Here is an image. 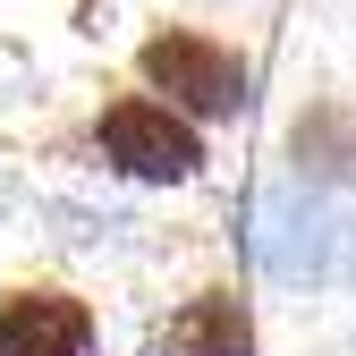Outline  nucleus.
Masks as SVG:
<instances>
[{"instance_id": "1", "label": "nucleus", "mask_w": 356, "mask_h": 356, "mask_svg": "<svg viewBox=\"0 0 356 356\" xmlns=\"http://www.w3.org/2000/svg\"><path fill=\"white\" fill-rule=\"evenodd\" d=\"M136 76L153 85L161 102H178L187 119H238L254 102V68L238 42H220L204 26H161L145 34V51H136Z\"/></svg>"}, {"instance_id": "2", "label": "nucleus", "mask_w": 356, "mask_h": 356, "mask_svg": "<svg viewBox=\"0 0 356 356\" xmlns=\"http://www.w3.org/2000/svg\"><path fill=\"white\" fill-rule=\"evenodd\" d=\"M94 136L111 153V170L127 178H145V187H187V178H204V136H195V119L161 102L153 85L145 94H111L102 119H94Z\"/></svg>"}, {"instance_id": "3", "label": "nucleus", "mask_w": 356, "mask_h": 356, "mask_svg": "<svg viewBox=\"0 0 356 356\" xmlns=\"http://www.w3.org/2000/svg\"><path fill=\"white\" fill-rule=\"evenodd\" d=\"M94 348H102V323L76 289L26 280L0 297V356H94Z\"/></svg>"}, {"instance_id": "4", "label": "nucleus", "mask_w": 356, "mask_h": 356, "mask_svg": "<svg viewBox=\"0 0 356 356\" xmlns=\"http://www.w3.org/2000/svg\"><path fill=\"white\" fill-rule=\"evenodd\" d=\"M153 356H254V314H246V297L195 289V297L153 331Z\"/></svg>"}, {"instance_id": "5", "label": "nucleus", "mask_w": 356, "mask_h": 356, "mask_svg": "<svg viewBox=\"0 0 356 356\" xmlns=\"http://www.w3.org/2000/svg\"><path fill=\"white\" fill-rule=\"evenodd\" d=\"M289 153L314 178H356V102H314L289 127Z\"/></svg>"}]
</instances>
